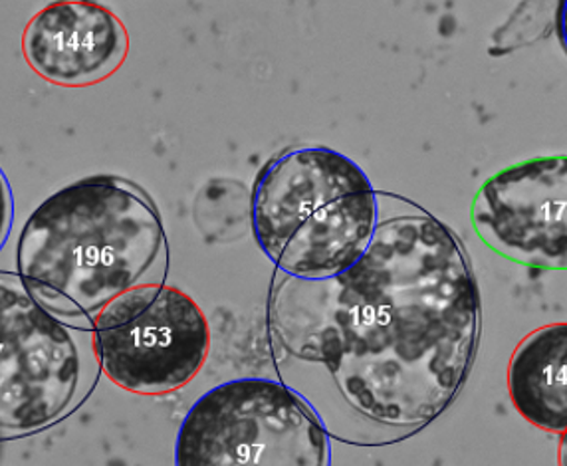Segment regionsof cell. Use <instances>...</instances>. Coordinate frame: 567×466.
I'll use <instances>...</instances> for the list:
<instances>
[{"mask_svg":"<svg viewBox=\"0 0 567 466\" xmlns=\"http://www.w3.org/2000/svg\"><path fill=\"white\" fill-rule=\"evenodd\" d=\"M270 330L284 350L322 363L341 397L381 427L416 433L463 390L481 298L461 240L426 210L378 220L340 275H278Z\"/></svg>","mask_w":567,"mask_h":466,"instance_id":"obj_1","label":"cell"},{"mask_svg":"<svg viewBox=\"0 0 567 466\" xmlns=\"http://www.w3.org/2000/svg\"><path fill=\"white\" fill-rule=\"evenodd\" d=\"M167 260L153 200L137 185L95 175L50 195L17 245L30 296L62 324L92 330L95 315Z\"/></svg>","mask_w":567,"mask_h":466,"instance_id":"obj_2","label":"cell"},{"mask_svg":"<svg viewBox=\"0 0 567 466\" xmlns=\"http://www.w3.org/2000/svg\"><path fill=\"white\" fill-rule=\"evenodd\" d=\"M378 220V190L365 172L322 145L278 153L252 187L256 242L288 277L340 275L365 252Z\"/></svg>","mask_w":567,"mask_h":466,"instance_id":"obj_3","label":"cell"},{"mask_svg":"<svg viewBox=\"0 0 567 466\" xmlns=\"http://www.w3.org/2000/svg\"><path fill=\"white\" fill-rule=\"evenodd\" d=\"M323 425L278 381L243 377L208 390L181 421L175 466H328Z\"/></svg>","mask_w":567,"mask_h":466,"instance_id":"obj_4","label":"cell"},{"mask_svg":"<svg viewBox=\"0 0 567 466\" xmlns=\"http://www.w3.org/2000/svg\"><path fill=\"white\" fill-rule=\"evenodd\" d=\"M92 345L100 370L120 390L169 395L199 375L210 353L200 306L175 286L147 282L95 315Z\"/></svg>","mask_w":567,"mask_h":466,"instance_id":"obj_5","label":"cell"},{"mask_svg":"<svg viewBox=\"0 0 567 466\" xmlns=\"http://www.w3.org/2000/svg\"><path fill=\"white\" fill-rule=\"evenodd\" d=\"M84 358L70 325L0 275V443L56 425L76 405Z\"/></svg>","mask_w":567,"mask_h":466,"instance_id":"obj_6","label":"cell"},{"mask_svg":"<svg viewBox=\"0 0 567 466\" xmlns=\"http://www.w3.org/2000/svg\"><path fill=\"white\" fill-rule=\"evenodd\" d=\"M471 222L486 247L520 267L567 270V155L534 157L491 175Z\"/></svg>","mask_w":567,"mask_h":466,"instance_id":"obj_7","label":"cell"},{"mask_svg":"<svg viewBox=\"0 0 567 466\" xmlns=\"http://www.w3.org/2000/svg\"><path fill=\"white\" fill-rule=\"evenodd\" d=\"M22 54L48 84L95 86L123 66L130 34L114 10L100 2L56 0L29 20Z\"/></svg>","mask_w":567,"mask_h":466,"instance_id":"obj_8","label":"cell"},{"mask_svg":"<svg viewBox=\"0 0 567 466\" xmlns=\"http://www.w3.org/2000/svg\"><path fill=\"white\" fill-rule=\"evenodd\" d=\"M506 385L514 410L532 427L567 431V322L539 325L512 353Z\"/></svg>","mask_w":567,"mask_h":466,"instance_id":"obj_9","label":"cell"},{"mask_svg":"<svg viewBox=\"0 0 567 466\" xmlns=\"http://www.w3.org/2000/svg\"><path fill=\"white\" fill-rule=\"evenodd\" d=\"M12 222H14V199H12L7 175L0 169V248L4 247L7 238L10 237Z\"/></svg>","mask_w":567,"mask_h":466,"instance_id":"obj_10","label":"cell"},{"mask_svg":"<svg viewBox=\"0 0 567 466\" xmlns=\"http://www.w3.org/2000/svg\"><path fill=\"white\" fill-rule=\"evenodd\" d=\"M558 37L561 48L567 56V0H559L558 7Z\"/></svg>","mask_w":567,"mask_h":466,"instance_id":"obj_11","label":"cell"},{"mask_svg":"<svg viewBox=\"0 0 567 466\" xmlns=\"http://www.w3.org/2000/svg\"><path fill=\"white\" fill-rule=\"evenodd\" d=\"M558 466H567V431L559 435Z\"/></svg>","mask_w":567,"mask_h":466,"instance_id":"obj_12","label":"cell"}]
</instances>
